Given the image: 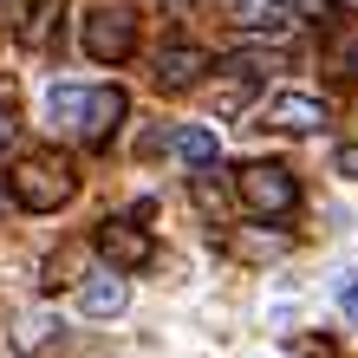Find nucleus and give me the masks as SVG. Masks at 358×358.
<instances>
[{"label":"nucleus","mask_w":358,"mask_h":358,"mask_svg":"<svg viewBox=\"0 0 358 358\" xmlns=\"http://www.w3.org/2000/svg\"><path fill=\"white\" fill-rule=\"evenodd\" d=\"M78 39H85V52L98 59V66H124V59L137 52V13H124V7H98V13H85Z\"/></svg>","instance_id":"7ed1b4c3"},{"label":"nucleus","mask_w":358,"mask_h":358,"mask_svg":"<svg viewBox=\"0 0 358 358\" xmlns=\"http://www.w3.org/2000/svg\"><path fill=\"white\" fill-rule=\"evenodd\" d=\"M208 66H215V59H208L202 46H163L157 52V85L163 92H189V85L208 78Z\"/></svg>","instance_id":"0eeeda50"},{"label":"nucleus","mask_w":358,"mask_h":358,"mask_svg":"<svg viewBox=\"0 0 358 358\" xmlns=\"http://www.w3.org/2000/svg\"><path fill=\"white\" fill-rule=\"evenodd\" d=\"M98 255H104L111 273H137V267L157 261V241H150V228H137L131 215H111V222H98Z\"/></svg>","instance_id":"20e7f679"},{"label":"nucleus","mask_w":358,"mask_h":358,"mask_svg":"<svg viewBox=\"0 0 358 358\" xmlns=\"http://www.w3.org/2000/svg\"><path fill=\"white\" fill-rule=\"evenodd\" d=\"M124 111H131V98H124L117 85H92L85 92V117H78V137H85L92 150H98V143H111L117 124H124Z\"/></svg>","instance_id":"39448f33"},{"label":"nucleus","mask_w":358,"mask_h":358,"mask_svg":"<svg viewBox=\"0 0 358 358\" xmlns=\"http://www.w3.org/2000/svg\"><path fill=\"white\" fill-rule=\"evenodd\" d=\"M72 163L59 157V150H33V157H20L13 170H7V202L13 208H33V215H52V208H66L72 202Z\"/></svg>","instance_id":"f257e3e1"},{"label":"nucleus","mask_w":358,"mask_h":358,"mask_svg":"<svg viewBox=\"0 0 358 358\" xmlns=\"http://www.w3.org/2000/svg\"><path fill=\"white\" fill-rule=\"evenodd\" d=\"M326 98H313V92H287L280 104L267 111V131H280V137H313V131H326Z\"/></svg>","instance_id":"423d86ee"},{"label":"nucleus","mask_w":358,"mask_h":358,"mask_svg":"<svg viewBox=\"0 0 358 358\" xmlns=\"http://www.w3.org/2000/svg\"><path fill=\"white\" fill-rule=\"evenodd\" d=\"M163 143H170L182 163H196V170H208V163H215V137H208L202 124H176V131L163 137Z\"/></svg>","instance_id":"9d476101"},{"label":"nucleus","mask_w":358,"mask_h":358,"mask_svg":"<svg viewBox=\"0 0 358 358\" xmlns=\"http://www.w3.org/2000/svg\"><path fill=\"white\" fill-rule=\"evenodd\" d=\"M228 13H235V27L255 33V39L293 33V7H287V0H228Z\"/></svg>","instance_id":"6e6552de"},{"label":"nucleus","mask_w":358,"mask_h":358,"mask_svg":"<svg viewBox=\"0 0 358 358\" xmlns=\"http://www.w3.org/2000/svg\"><path fill=\"white\" fill-rule=\"evenodd\" d=\"M0 208H7V176H0Z\"/></svg>","instance_id":"dca6fc26"},{"label":"nucleus","mask_w":358,"mask_h":358,"mask_svg":"<svg viewBox=\"0 0 358 358\" xmlns=\"http://www.w3.org/2000/svg\"><path fill=\"white\" fill-rule=\"evenodd\" d=\"M332 306H339L345 320H358V267H352V273H339V280H332Z\"/></svg>","instance_id":"ddd939ff"},{"label":"nucleus","mask_w":358,"mask_h":358,"mask_svg":"<svg viewBox=\"0 0 358 358\" xmlns=\"http://www.w3.org/2000/svg\"><path fill=\"white\" fill-rule=\"evenodd\" d=\"M46 117L59 124V131H72V137H78V117H85V92H78V85H52Z\"/></svg>","instance_id":"9b49d317"},{"label":"nucleus","mask_w":358,"mask_h":358,"mask_svg":"<svg viewBox=\"0 0 358 358\" xmlns=\"http://www.w3.org/2000/svg\"><path fill=\"white\" fill-rule=\"evenodd\" d=\"M13 137H20V111H13V104H0V150H7Z\"/></svg>","instance_id":"4468645a"},{"label":"nucleus","mask_w":358,"mask_h":358,"mask_svg":"<svg viewBox=\"0 0 358 358\" xmlns=\"http://www.w3.org/2000/svg\"><path fill=\"white\" fill-rule=\"evenodd\" d=\"M196 202L208 208V215H222V170H215V163H208V170L196 176Z\"/></svg>","instance_id":"f8f14e48"},{"label":"nucleus","mask_w":358,"mask_h":358,"mask_svg":"<svg viewBox=\"0 0 358 358\" xmlns=\"http://www.w3.org/2000/svg\"><path fill=\"white\" fill-rule=\"evenodd\" d=\"M124 306H131V287H124V273H92V280L78 287V313H85V320H117Z\"/></svg>","instance_id":"1a4fd4ad"},{"label":"nucleus","mask_w":358,"mask_h":358,"mask_svg":"<svg viewBox=\"0 0 358 358\" xmlns=\"http://www.w3.org/2000/svg\"><path fill=\"white\" fill-rule=\"evenodd\" d=\"M339 176L358 182V143H339Z\"/></svg>","instance_id":"2eb2a0df"},{"label":"nucleus","mask_w":358,"mask_h":358,"mask_svg":"<svg viewBox=\"0 0 358 358\" xmlns=\"http://www.w3.org/2000/svg\"><path fill=\"white\" fill-rule=\"evenodd\" d=\"M235 202L255 222H287L293 202H300V182H293V170H280V163H241L235 170Z\"/></svg>","instance_id":"f03ea898"}]
</instances>
